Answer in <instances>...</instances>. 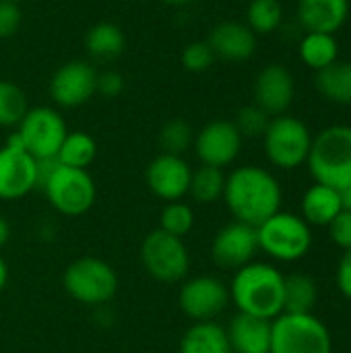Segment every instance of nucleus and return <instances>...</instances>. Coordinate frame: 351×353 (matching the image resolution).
<instances>
[{"instance_id": "f257e3e1", "label": "nucleus", "mask_w": 351, "mask_h": 353, "mask_svg": "<svg viewBox=\"0 0 351 353\" xmlns=\"http://www.w3.org/2000/svg\"><path fill=\"white\" fill-rule=\"evenodd\" d=\"M281 199L277 178L265 168L242 165L225 176L223 201L240 223L259 228L281 209Z\"/></svg>"}, {"instance_id": "f03ea898", "label": "nucleus", "mask_w": 351, "mask_h": 353, "mask_svg": "<svg viewBox=\"0 0 351 353\" xmlns=\"http://www.w3.org/2000/svg\"><path fill=\"white\" fill-rule=\"evenodd\" d=\"M283 279L269 263H248L236 271L230 300L242 314L273 321L283 314Z\"/></svg>"}, {"instance_id": "7ed1b4c3", "label": "nucleus", "mask_w": 351, "mask_h": 353, "mask_svg": "<svg viewBox=\"0 0 351 353\" xmlns=\"http://www.w3.org/2000/svg\"><path fill=\"white\" fill-rule=\"evenodd\" d=\"M308 170L314 182L345 190L351 186V126L333 124L312 139Z\"/></svg>"}, {"instance_id": "20e7f679", "label": "nucleus", "mask_w": 351, "mask_h": 353, "mask_svg": "<svg viewBox=\"0 0 351 353\" xmlns=\"http://www.w3.org/2000/svg\"><path fill=\"white\" fill-rule=\"evenodd\" d=\"M259 250L281 263H294L308 254L312 246L310 225L294 213L277 211L257 228Z\"/></svg>"}, {"instance_id": "39448f33", "label": "nucleus", "mask_w": 351, "mask_h": 353, "mask_svg": "<svg viewBox=\"0 0 351 353\" xmlns=\"http://www.w3.org/2000/svg\"><path fill=\"white\" fill-rule=\"evenodd\" d=\"M331 333L323 321L310 314H279L271 323L269 353H331Z\"/></svg>"}, {"instance_id": "423d86ee", "label": "nucleus", "mask_w": 351, "mask_h": 353, "mask_svg": "<svg viewBox=\"0 0 351 353\" xmlns=\"http://www.w3.org/2000/svg\"><path fill=\"white\" fill-rule=\"evenodd\" d=\"M312 132L310 128L296 116H275L271 118L265 134L263 145L267 159L279 170H296L306 163L310 147H312Z\"/></svg>"}, {"instance_id": "0eeeda50", "label": "nucleus", "mask_w": 351, "mask_h": 353, "mask_svg": "<svg viewBox=\"0 0 351 353\" xmlns=\"http://www.w3.org/2000/svg\"><path fill=\"white\" fill-rule=\"evenodd\" d=\"M62 285L72 300L85 306H99L116 296L118 275L106 261L83 256L66 267Z\"/></svg>"}, {"instance_id": "6e6552de", "label": "nucleus", "mask_w": 351, "mask_h": 353, "mask_svg": "<svg viewBox=\"0 0 351 353\" xmlns=\"http://www.w3.org/2000/svg\"><path fill=\"white\" fill-rule=\"evenodd\" d=\"M50 205L68 217L87 213L95 203V182L87 170L60 165L50 174L41 186Z\"/></svg>"}, {"instance_id": "1a4fd4ad", "label": "nucleus", "mask_w": 351, "mask_h": 353, "mask_svg": "<svg viewBox=\"0 0 351 353\" xmlns=\"http://www.w3.org/2000/svg\"><path fill=\"white\" fill-rule=\"evenodd\" d=\"M141 261L145 271L163 283L182 281L188 275L190 254L182 238L155 230L145 236L141 244Z\"/></svg>"}, {"instance_id": "9d476101", "label": "nucleus", "mask_w": 351, "mask_h": 353, "mask_svg": "<svg viewBox=\"0 0 351 353\" xmlns=\"http://www.w3.org/2000/svg\"><path fill=\"white\" fill-rule=\"evenodd\" d=\"M68 134L64 118L48 105L29 108L25 118L19 122L17 137L23 149L33 159H50L58 155V149Z\"/></svg>"}, {"instance_id": "9b49d317", "label": "nucleus", "mask_w": 351, "mask_h": 353, "mask_svg": "<svg viewBox=\"0 0 351 353\" xmlns=\"http://www.w3.org/2000/svg\"><path fill=\"white\" fill-rule=\"evenodd\" d=\"M37 188V163L17 132L0 149V201H17Z\"/></svg>"}, {"instance_id": "f8f14e48", "label": "nucleus", "mask_w": 351, "mask_h": 353, "mask_svg": "<svg viewBox=\"0 0 351 353\" xmlns=\"http://www.w3.org/2000/svg\"><path fill=\"white\" fill-rule=\"evenodd\" d=\"M178 304L188 319L197 323H207V321L217 319L228 308L230 290L217 277L201 275V277L188 279L182 285L178 294Z\"/></svg>"}, {"instance_id": "ddd939ff", "label": "nucleus", "mask_w": 351, "mask_h": 353, "mask_svg": "<svg viewBox=\"0 0 351 353\" xmlns=\"http://www.w3.org/2000/svg\"><path fill=\"white\" fill-rule=\"evenodd\" d=\"M194 153L203 165L219 168L234 163L242 151V134L230 120H213L201 128L192 141Z\"/></svg>"}, {"instance_id": "4468645a", "label": "nucleus", "mask_w": 351, "mask_h": 353, "mask_svg": "<svg viewBox=\"0 0 351 353\" xmlns=\"http://www.w3.org/2000/svg\"><path fill=\"white\" fill-rule=\"evenodd\" d=\"M97 93V70L85 60L62 64L50 81V95L60 108H79Z\"/></svg>"}, {"instance_id": "2eb2a0df", "label": "nucleus", "mask_w": 351, "mask_h": 353, "mask_svg": "<svg viewBox=\"0 0 351 353\" xmlns=\"http://www.w3.org/2000/svg\"><path fill=\"white\" fill-rule=\"evenodd\" d=\"M259 250V240H257V228L232 221L223 225L211 244V256L221 269H234L238 271L240 267L252 263V256Z\"/></svg>"}, {"instance_id": "dca6fc26", "label": "nucleus", "mask_w": 351, "mask_h": 353, "mask_svg": "<svg viewBox=\"0 0 351 353\" xmlns=\"http://www.w3.org/2000/svg\"><path fill=\"white\" fill-rule=\"evenodd\" d=\"M254 103L269 116L285 114L296 97V79L283 64H267L254 79Z\"/></svg>"}, {"instance_id": "f3484780", "label": "nucleus", "mask_w": 351, "mask_h": 353, "mask_svg": "<svg viewBox=\"0 0 351 353\" xmlns=\"http://www.w3.org/2000/svg\"><path fill=\"white\" fill-rule=\"evenodd\" d=\"M192 170L180 155H157L145 172L147 186L155 196H159L166 203L180 201L188 194Z\"/></svg>"}, {"instance_id": "a211bd4d", "label": "nucleus", "mask_w": 351, "mask_h": 353, "mask_svg": "<svg viewBox=\"0 0 351 353\" xmlns=\"http://www.w3.org/2000/svg\"><path fill=\"white\" fill-rule=\"evenodd\" d=\"M215 58L228 62H244L257 52V35L246 23L240 21H221L211 29L207 39Z\"/></svg>"}, {"instance_id": "6ab92c4d", "label": "nucleus", "mask_w": 351, "mask_h": 353, "mask_svg": "<svg viewBox=\"0 0 351 353\" xmlns=\"http://www.w3.org/2000/svg\"><path fill=\"white\" fill-rule=\"evenodd\" d=\"M350 0H298V21L304 31L335 35L350 19Z\"/></svg>"}, {"instance_id": "aec40b11", "label": "nucleus", "mask_w": 351, "mask_h": 353, "mask_svg": "<svg viewBox=\"0 0 351 353\" xmlns=\"http://www.w3.org/2000/svg\"><path fill=\"white\" fill-rule=\"evenodd\" d=\"M271 323L267 319L238 312L225 329L234 353H269L271 352Z\"/></svg>"}, {"instance_id": "412c9836", "label": "nucleus", "mask_w": 351, "mask_h": 353, "mask_svg": "<svg viewBox=\"0 0 351 353\" xmlns=\"http://www.w3.org/2000/svg\"><path fill=\"white\" fill-rule=\"evenodd\" d=\"M343 211L341 192L314 182L302 196V219L308 225H329Z\"/></svg>"}, {"instance_id": "4be33fe9", "label": "nucleus", "mask_w": 351, "mask_h": 353, "mask_svg": "<svg viewBox=\"0 0 351 353\" xmlns=\"http://www.w3.org/2000/svg\"><path fill=\"white\" fill-rule=\"evenodd\" d=\"M85 48H87V54L93 60L112 62L118 56H122V52L126 48V37H124V31L116 23L101 21V23H95L87 31Z\"/></svg>"}, {"instance_id": "5701e85b", "label": "nucleus", "mask_w": 351, "mask_h": 353, "mask_svg": "<svg viewBox=\"0 0 351 353\" xmlns=\"http://www.w3.org/2000/svg\"><path fill=\"white\" fill-rule=\"evenodd\" d=\"M178 353H234L228 333L221 325L207 321L194 323L180 341Z\"/></svg>"}, {"instance_id": "b1692460", "label": "nucleus", "mask_w": 351, "mask_h": 353, "mask_svg": "<svg viewBox=\"0 0 351 353\" xmlns=\"http://www.w3.org/2000/svg\"><path fill=\"white\" fill-rule=\"evenodd\" d=\"M314 85L323 99L337 105H351V60H337L319 70Z\"/></svg>"}, {"instance_id": "393cba45", "label": "nucleus", "mask_w": 351, "mask_h": 353, "mask_svg": "<svg viewBox=\"0 0 351 353\" xmlns=\"http://www.w3.org/2000/svg\"><path fill=\"white\" fill-rule=\"evenodd\" d=\"M298 54H300V60L308 68L319 72L339 60V43H337V37L331 33L306 31L304 37L300 39Z\"/></svg>"}, {"instance_id": "a878e982", "label": "nucleus", "mask_w": 351, "mask_h": 353, "mask_svg": "<svg viewBox=\"0 0 351 353\" xmlns=\"http://www.w3.org/2000/svg\"><path fill=\"white\" fill-rule=\"evenodd\" d=\"M319 298V290L312 277L294 273L283 279V312L310 314Z\"/></svg>"}, {"instance_id": "bb28decb", "label": "nucleus", "mask_w": 351, "mask_h": 353, "mask_svg": "<svg viewBox=\"0 0 351 353\" xmlns=\"http://www.w3.org/2000/svg\"><path fill=\"white\" fill-rule=\"evenodd\" d=\"M97 155V143L91 134L83 130L68 132L58 149V163L66 168H77V170H87Z\"/></svg>"}, {"instance_id": "cd10ccee", "label": "nucleus", "mask_w": 351, "mask_h": 353, "mask_svg": "<svg viewBox=\"0 0 351 353\" xmlns=\"http://www.w3.org/2000/svg\"><path fill=\"white\" fill-rule=\"evenodd\" d=\"M223 188H225V176L219 168L201 165L199 170H192L188 194L197 203H201V205L215 203L217 199L223 196Z\"/></svg>"}, {"instance_id": "c85d7f7f", "label": "nucleus", "mask_w": 351, "mask_h": 353, "mask_svg": "<svg viewBox=\"0 0 351 353\" xmlns=\"http://www.w3.org/2000/svg\"><path fill=\"white\" fill-rule=\"evenodd\" d=\"M283 23V6L279 0H250L246 8V25L254 35H271Z\"/></svg>"}, {"instance_id": "c756f323", "label": "nucleus", "mask_w": 351, "mask_h": 353, "mask_svg": "<svg viewBox=\"0 0 351 353\" xmlns=\"http://www.w3.org/2000/svg\"><path fill=\"white\" fill-rule=\"evenodd\" d=\"M29 105L23 89L14 85L12 81L0 79V126L10 128L19 126V122L25 118Z\"/></svg>"}, {"instance_id": "7c9ffc66", "label": "nucleus", "mask_w": 351, "mask_h": 353, "mask_svg": "<svg viewBox=\"0 0 351 353\" xmlns=\"http://www.w3.org/2000/svg\"><path fill=\"white\" fill-rule=\"evenodd\" d=\"M194 225V213L188 205H184L182 201H174L168 203L161 209L159 215V230H163L166 234H172L176 238H184Z\"/></svg>"}, {"instance_id": "2f4dec72", "label": "nucleus", "mask_w": 351, "mask_h": 353, "mask_svg": "<svg viewBox=\"0 0 351 353\" xmlns=\"http://www.w3.org/2000/svg\"><path fill=\"white\" fill-rule=\"evenodd\" d=\"M192 128L184 120H170L159 130V147L168 155H180L192 145Z\"/></svg>"}, {"instance_id": "473e14b6", "label": "nucleus", "mask_w": 351, "mask_h": 353, "mask_svg": "<svg viewBox=\"0 0 351 353\" xmlns=\"http://www.w3.org/2000/svg\"><path fill=\"white\" fill-rule=\"evenodd\" d=\"M269 122H271V116L265 110H261L257 103H252V105H244L238 112L234 124L244 139V137H263Z\"/></svg>"}, {"instance_id": "72a5a7b5", "label": "nucleus", "mask_w": 351, "mask_h": 353, "mask_svg": "<svg viewBox=\"0 0 351 353\" xmlns=\"http://www.w3.org/2000/svg\"><path fill=\"white\" fill-rule=\"evenodd\" d=\"M180 62L188 72H205L213 66L215 62V54L211 50V46L207 41H190L182 54H180Z\"/></svg>"}, {"instance_id": "f704fd0d", "label": "nucleus", "mask_w": 351, "mask_h": 353, "mask_svg": "<svg viewBox=\"0 0 351 353\" xmlns=\"http://www.w3.org/2000/svg\"><path fill=\"white\" fill-rule=\"evenodd\" d=\"M23 21V12L19 8V2L0 0V39L12 37Z\"/></svg>"}, {"instance_id": "c9c22d12", "label": "nucleus", "mask_w": 351, "mask_h": 353, "mask_svg": "<svg viewBox=\"0 0 351 353\" xmlns=\"http://www.w3.org/2000/svg\"><path fill=\"white\" fill-rule=\"evenodd\" d=\"M329 236L331 240L343 248V250H351V211H341L329 225Z\"/></svg>"}, {"instance_id": "e433bc0d", "label": "nucleus", "mask_w": 351, "mask_h": 353, "mask_svg": "<svg viewBox=\"0 0 351 353\" xmlns=\"http://www.w3.org/2000/svg\"><path fill=\"white\" fill-rule=\"evenodd\" d=\"M124 91V77L116 70L97 72V93L103 97H118Z\"/></svg>"}, {"instance_id": "4c0bfd02", "label": "nucleus", "mask_w": 351, "mask_h": 353, "mask_svg": "<svg viewBox=\"0 0 351 353\" xmlns=\"http://www.w3.org/2000/svg\"><path fill=\"white\" fill-rule=\"evenodd\" d=\"M337 288L341 290V294L351 300V250H345V254L339 261L337 267Z\"/></svg>"}, {"instance_id": "58836bf2", "label": "nucleus", "mask_w": 351, "mask_h": 353, "mask_svg": "<svg viewBox=\"0 0 351 353\" xmlns=\"http://www.w3.org/2000/svg\"><path fill=\"white\" fill-rule=\"evenodd\" d=\"M8 238H10V228H8L6 219L0 217V248L8 242Z\"/></svg>"}, {"instance_id": "ea45409f", "label": "nucleus", "mask_w": 351, "mask_h": 353, "mask_svg": "<svg viewBox=\"0 0 351 353\" xmlns=\"http://www.w3.org/2000/svg\"><path fill=\"white\" fill-rule=\"evenodd\" d=\"M6 281H8V267H6V263L2 261V256H0V292L6 288Z\"/></svg>"}, {"instance_id": "a19ab883", "label": "nucleus", "mask_w": 351, "mask_h": 353, "mask_svg": "<svg viewBox=\"0 0 351 353\" xmlns=\"http://www.w3.org/2000/svg\"><path fill=\"white\" fill-rule=\"evenodd\" d=\"M163 2L170 4V6H188V4H194L199 0H163Z\"/></svg>"}, {"instance_id": "79ce46f5", "label": "nucleus", "mask_w": 351, "mask_h": 353, "mask_svg": "<svg viewBox=\"0 0 351 353\" xmlns=\"http://www.w3.org/2000/svg\"><path fill=\"white\" fill-rule=\"evenodd\" d=\"M10 2H21V0H10Z\"/></svg>"}]
</instances>
